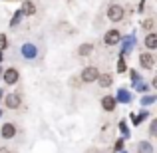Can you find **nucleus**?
Segmentation results:
<instances>
[{
	"mask_svg": "<svg viewBox=\"0 0 157 153\" xmlns=\"http://www.w3.org/2000/svg\"><path fill=\"white\" fill-rule=\"evenodd\" d=\"M105 16H107L109 22H121L125 18V8L121 4H109L107 10H105Z\"/></svg>",
	"mask_w": 157,
	"mask_h": 153,
	"instance_id": "f257e3e1",
	"label": "nucleus"
},
{
	"mask_svg": "<svg viewBox=\"0 0 157 153\" xmlns=\"http://www.w3.org/2000/svg\"><path fill=\"white\" fill-rule=\"evenodd\" d=\"M100 70L96 68V66H86L84 70H82V74H80V80L84 82V84H94V82L98 80V76H100Z\"/></svg>",
	"mask_w": 157,
	"mask_h": 153,
	"instance_id": "f03ea898",
	"label": "nucleus"
},
{
	"mask_svg": "<svg viewBox=\"0 0 157 153\" xmlns=\"http://www.w3.org/2000/svg\"><path fill=\"white\" fill-rule=\"evenodd\" d=\"M16 133H18V127H16L12 121L2 123V127H0V137H2V139H6V141H8V139H14Z\"/></svg>",
	"mask_w": 157,
	"mask_h": 153,
	"instance_id": "7ed1b4c3",
	"label": "nucleus"
},
{
	"mask_svg": "<svg viewBox=\"0 0 157 153\" xmlns=\"http://www.w3.org/2000/svg\"><path fill=\"white\" fill-rule=\"evenodd\" d=\"M119 42H121V32L115 30V28H111V30H107L104 34V44L105 46H117Z\"/></svg>",
	"mask_w": 157,
	"mask_h": 153,
	"instance_id": "20e7f679",
	"label": "nucleus"
},
{
	"mask_svg": "<svg viewBox=\"0 0 157 153\" xmlns=\"http://www.w3.org/2000/svg\"><path fill=\"white\" fill-rule=\"evenodd\" d=\"M2 80H4L6 86H14V84H18V80H20V72L16 68H6L2 72Z\"/></svg>",
	"mask_w": 157,
	"mask_h": 153,
	"instance_id": "39448f33",
	"label": "nucleus"
},
{
	"mask_svg": "<svg viewBox=\"0 0 157 153\" xmlns=\"http://www.w3.org/2000/svg\"><path fill=\"white\" fill-rule=\"evenodd\" d=\"M4 105H6L8 109H20V107H22V96H20V94H8V96L4 98Z\"/></svg>",
	"mask_w": 157,
	"mask_h": 153,
	"instance_id": "423d86ee",
	"label": "nucleus"
},
{
	"mask_svg": "<svg viewBox=\"0 0 157 153\" xmlns=\"http://www.w3.org/2000/svg\"><path fill=\"white\" fill-rule=\"evenodd\" d=\"M139 66H141L143 70H153V66H155L153 52H143V54H139Z\"/></svg>",
	"mask_w": 157,
	"mask_h": 153,
	"instance_id": "0eeeda50",
	"label": "nucleus"
},
{
	"mask_svg": "<svg viewBox=\"0 0 157 153\" xmlns=\"http://www.w3.org/2000/svg\"><path fill=\"white\" fill-rule=\"evenodd\" d=\"M143 46H145L149 52L157 50V34H155V32H147L145 40H143Z\"/></svg>",
	"mask_w": 157,
	"mask_h": 153,
	"instance_id": "6e6552de",
	"label": "nucleus"
},
{
	"mask_svg": "<svg viewBox=\"0 0 157 153\" xmlns=\"http://www.w3.org/2000/svg\"><path fill=\"white\" fill-rule=\"evenodd\" d=\"M115 105H117V101H115L113 96H104L101 98V107H104L105 111H113Z\"/></svg>",
	"mask_w": 157,
	"mask_h": 153,
	"instance_id": "1a4fd4ad",
	"label": "nucleus"
},
{
	"mask_svg": "<svg viewBox=\"0 0 157 153\" xmlns=\"http://www.w3.org/2000/svg\"><path fill=\"white\" fill-rule=\"evenodd\" d=\"M22 54H24L26 60H34V58H36V46H34V44H24V46H22Z\"/></svg>",
	"mask_w": 157,
	"mask_h": 153,
	"instance_id": "9d476101",
	"label": "nucleus"
},
{
	"mask_svg": "<svg viewBox=\"0 0 157 153\" xmlns=\"http://www.w3.org/2000/svg\"><path fill=\"white\" fill-rule=\"evenodd\" d=\"M96 82H98V84H100V88H109V86L113 84V78H111L109 74H100Z\"/></svg>",
	"mask_w": 157,
	"mask_h": 153,
	"instance_id": "9b49d317",
	"label": "nucleus"
},
{
	"mask_svg": "<svg viewBox=\"0 0 157 153\" xmlns=\"http://www.w3.org/2000/svg\"><path fill=\"white\" fill-rule=\"evenodd\" d=\"M22 12L26 16H34L36 14V4L32 2V0H26V2H22Z\"/></svg>",
	"mask_w": 157,
	"mask_h": 153,
	"instance_id": "f8f14e48",
	"label": "nucleus"
},
{
	"mask_svg": "<svg viewBox=\"0 0 157 153\" xmlns=\"http://www.w3.org/2000/svg\"><path fill=\"white\" fill-rule=\"evenodd\" d=\"M92 52H94V46H92V44H82V46L78 48V56H80V58H88Z\"/></svg>",
	"mask_w": 157,
	"mask_h": 153,
	"instance_id": "ddd939ff",
	"label": "nucleus"
},
{
	"mask_svg": "<svg viewBox=\"0 0 157 153\" xmlns=\"http://www.w3.org/2000/svg\"><path fill=\"white\" fill-rule=\"evenodd\" d=\"M137 153H153V145L149 141H139L137 143Z\"/></svg>",
	"mask_w": 157,
	"mask_h": 153,
	"instance_id": "4468645a",
	"label": "nucleus"
},
{
	"mask_svg": "<svg viewBox=\"0 0 157 153\" xmlns=\"http://www.w3.org/2000/svg\"><path fill=\"white\" fill-rule=\"evenodd\" d=\"M153 20H151V18H147V20H143V22H141V28H143V30H147V32H153Z\"/></svg>",
	"mask_w": 157,
	"mask_h": 153,
	"instance_id": "2eb2a0df",
	"label": "nucleus"
},
{
	"mask_svg": "<svg viewBox=\"0 0 157 153\" xmlns=\"http://www.w3.org/2000/svg\"><path fill=\"white\" fill-rule=\"evenodd\" d=\"M6 46H8V42H6V36H4V34H0V52H2Z\"/></svg>",
	"mask_w": 157,
	"mask_h": 153,
	"instance_id": "dca6fc26",
	"label": "nucleus"
},
{
	"mask_svg": "<svg viewBox=\"0 0 157 153\" xmlns=\"http://www.w3.org/2000/svg\"><path fill=\"white\" fill-rule=\"evenodd\" d=\"M155 129H157V119H153L149 125V135H155Z\"/></svg>",
	"mask_w": 157,
	"mask_h": 153,
	"instance_id": "f3484780",
	"label": "nucleus"
},
{
	"mask_svg": "<svg viewBox=\"0 0 157 153\" xmlns=\"http://www.w3.org/2000/svg\"><path fill=\"white\" fill-rule=\"evenodd\" d=\"M119 72H125V64H123V60L119 62Z\"/></svg>",
	"mask_w": 157,
	"mask_h": 153,
	"instance_id": "a211bd4d",
	"label": "nucleus"
},
{
	"mask_svg": "<svg viewBox=\"0 0 157 153\" xmlns=\"http://www.w3.org/2000/svg\"><path fill=\"white\" fill-rule=\"evenodd\" d=\"M2 58H4V56H2V52H0V62H2Z\"/></svg>",
	"mask_w": 157,
	"mask_h": 153,
	"instance_id": "6ab92c4d",
	"label": "nucleus"
},
{
	"mask_svg": "<svg viewBox=\"0 0 157 153\" xmlns=\"http://www.w3.org/2000/svg\"><path fill=\"white\" fill-rule=\"evenodd\" d=\"M0 76H2V68H0Z\"/></svg>",
	"mask_w": 157,
	"mask_h": 153,
	"instance_id": "aec40b11",
	"label": "nucleus"
},
{
	"mask_svg": "<svg viewBox=\"0 0 157 153\" xmlns=\"http://www.w3.org/2000/svg\"><path fill=\"white\" fill-rule=\"evenodd\" d=\"M100 153H105V151H100Z\"/></svg>",
	"mask_w": 157,
	"mask_h": 153,
	"instance_id": "412c9836",
	"label": "nucleus"
}]
</instances>
